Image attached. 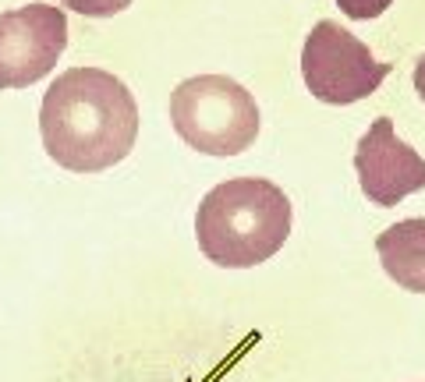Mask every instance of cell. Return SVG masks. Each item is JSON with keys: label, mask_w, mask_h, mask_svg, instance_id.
<instances>
[{"label": "cell", "mask_w": 425, "mask_h": 382, "mask_svg": "<svg viewBox=\"0 0 425 382\" xmlns=\"http://www.w3.org/2000/svg\"><path fill=\"white\" fill-rule=\"evenodd\" d=\"M47 156L71 174H100L128 160L138 138V103L128 85L103 68L57 75L40 107Z\"/></svg>", "instance_id": "6da1fadb"}, {"label": "cell", "mask_w": 425, "mask_h": 382, "mask_svg": "<svg viewBox=\"0 0 425 382\" xmlns=\"http://www.w3.org/2000/svg\"><path fill=\"white\" fill-rule=\"evenodd\" d=\"M291 234V202L266 177H231L195 213L202 255L220 269H252L273 258Z\"/></svg>", "instance_id": "7a4b0ae2"}, {"label": "cell", "mask_w": 425, "mask_h": 382, "mask_svg": "<svg viewBox=\"0 0 425 382\" xmlns=\"http://www.w3.org/2000/svg\"><path fill=\"white\" fill-rule=\"evenodd\" d=\"M170 124L205 156H238L259 135L256 96L227 75H198L170 92Z\"/></svg>", "instance_id": "3957f363"}, {"label": "cell", "mask_w": 425, "mask_h": 382, "mask_svg": "<svg viewBox=\"0 0 425 382\" xmlns=\"http://www.w3.org/2000/svg\"><path fill=\"white\" fill-rule=\"evenodd\" d=\"M393 64H383L369 47L337 22H319L301 50V78L319 103L347 107L372 96Z\"/></svg>", "instance_id": "277c9868"}, {"label": "cell", "mask_w": 425, "mask_h": 382, "mask_svg": "<svg viewBox=\"0 0 425 382\" xmlns=\"http://www.w3.org/2000/svg\"><path fill=\"white\" fill-rule=\"evenodd\" d=\"M68 47V15L54 4H25L0 15V89L47 78Z\"/></svg>", "instance_id": "5b68a950"}, {"label": "cell", "mask_w": 425, "mask_h": 382, "mask_svg": "<svg viewBox=\"0 0 425 382\" xmlns=\"http://www.w3.org/2000/svg\"><path fill=\"white\" fill-rule=\"evenodd\" d=\"M358 184L369 202L390 209L425 188V160L393 135L390 117H376L354 149Z\"/></svg>", "instance_id": "8992f818"}, {"label": "cell", "mask_w": 425, "mask_h": 382, "mask_svg": "<svg viewBox=\"0 0 425 382\" xmlns=\"http://www.w3.org/2000/svg\"><path fill=\"white\" fill-rule=\"evenodd\" d=\"M376 251L386 276L397 287L411 294H425V216L386 227L376 237Z\"/></svg>", "instance_id": "52a82bcc"}, {"label": "cell", "mask_w": 425, "mask_h": 382, "mask_svg": "<svg viewBox=\"0 0 425 382\" xmlns=\"http://www.w3.org/2000/svg\"><path fill=\"white\" fill-rule=\"evenodd\" d=\"M61 4L85 15V18H114L131 4V0H61Z\"/></svg>", "instance_id": "ba28073f"}, {"label": "cell", "mask_w": 425, "mask_h": 382, "mask_svg": "<svg viewBox=\"0 0 425 382\" xmlns=\"http://www.w3.org/2000/svg\"><path fill=\"white\" fill-rule=\"evenodd\" d=\"M393 4V0H337V8L354 18V22H369V18H379L386 8Z\"/></svg>", "instance_id": "9c48e42d"}, {"label": "cell", "mask_w": 425, "mask_h": 382, "mask_svg": "<svg viewBox=\"0 0 425 382\" xmlns=\"http://www.w3.org/2000/svg\"><path fill=\"white\" fill-rule=\"evenodd\" d=\"M414 92L421 96V103H425V57L414 64Z\"/></svg>", "instance_id": "30bf717a"}]
</instances>
